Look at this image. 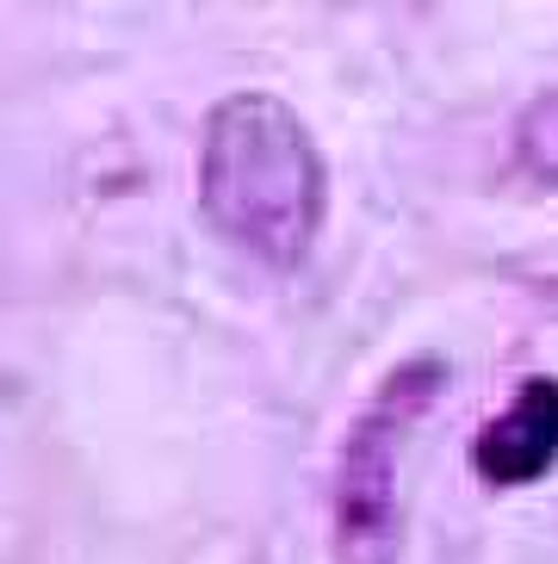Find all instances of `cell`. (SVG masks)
I'll use <instances>...</instances> for the list:
<instances>
[{
  "instance_id": "6da1fadb",
  "label": "cell",
  "mask_w": 558,
  "mask_h": 564,
  "mask_svg": "<svg viewBox=\"0 0 558 564\" xmlns=\"http://www.w3.org/2000/svg\"><path fill=\"white\" fill-rule=\"evenodd\" d=\"M198 212L230 249L273 273L311 261L329 217V167L279 94H224L198 137Z\"/></svg>"
},
{
  "instance_id": "7a4b0ae2",
  "label": "cell",
  "mask_w": 558,
  "mask_h": 564,
  "mask_svg": "<svg viewBox=\"0 0 558 564\" xmlns=\"http://www.w3.org/2000/svg\"><path fill=\"white\" fill-rule=\"evenodd\" d=\"M447 360L441 354H416V360L391 366L385 384L373 391L354 429H347L342 453H335V564H397L404 552V497H397V465H404V441L428 415V403L441 398Z\"/></svg>"
},
{
  "instance_id": "3957f363",
  "label": "cell",
  "mask_w": 558,
  "mask_h": 564,
  "mask_svg": "<svg viewBox=\"0 0 558 564\" xmlns=\"http://www.w3.org/2000/svg\"><path fill=\"white\" fill-rule=\"evenodd\" d=\"M558 465V379H522L509 410L491 415L472 441V471L496 490L540 484Z\"/></svg>"
},
{
  "instance_id": "277c9868",
  "label": "cell",
  "mask_w": 558,
  "mask_h": 564,
  "mask_svg": "<svg viewBox=\"0 0 558 564\" xmlns=\"http://www.w3.org/2000/svg\"><path fill=\"white\" fill-rule=\"evenodd\" d=\"M515 162L534 181L558 186V87H546L540 100H527L515 118Z\"/></svg>"
}]
</instances>
